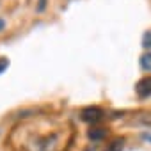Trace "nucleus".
<instances>
[{"instance_id":"f257e3e1","label":"nucleus","mask_w":151,"mask_h":151,"mask_svg":"<svg viewBox=\"0 0 151 151\" xmlns=\"http://www.w3.org/2000/svg\"><path fill=\"white\" fill-rule=\"evenodd\" d=\"M22 151H64L71 140V126L53 117H37L18 124L11 137Z\"/></svg>"},{"instance_id":"f03ea898","label":"nucleus","mask_w":151,"mask_h":151,"mask_svg":"<svg viewBox=\"0 0 151 151\" xmlns=\"http://www.w3.org/2000/svg\"><path fill=\"white\" fill-rule=\"evenodd\" d=\"M103 116H105V112L100 109V107H86V109H82V112H80V117H82V121H86V123H100L101 119H103Z\"/></svg>"},{"instance_id":"7ed1b4c3","label":"nucleus","mask_w":151,"mask_h":151,"mask_svg":"<svg viewBox=\"0 0 151 151\" xmlns=\"http://www.w3.org/2000/svg\"><path fill=\"white\" fill-rule=\"evenodd\" d=\"M135 93H137V96H139L140 100L151 96V75L140 78V80L135 84Z\"/></svg>"},{"instance_id":"20e7f679","label":"nucleus","mask_w":151,"mask_h":151,"mask_svg":"<svg viewBox=\"0 0 151 151\" xmlns=\"http://www.w3.org/2000/svg\"><path fill=\"white\" fill-rule=\"evenodd\" d=\"M124 137H116V139H112L109 144H107V147H105V151H123L124 149Z\"/></svg>"},{"instance_id":"39448f33","label":"nucleus","mask_w":151,"mask_h":151,"mask_svg":"<svg viewBox=\"0 0 151 151\" xmlns=\"http://www.w3.org/2000/svg\"><path fill=\"white\" fill-rule=\"evenodd\" d=\"M107 133H109L107 128H93V130H89V139H93V140H101V139L107 137Z\"/></svg>"},{"instance_id":"423d86ee","label":"nucleus","mask_w":151,"mask_h":151,"mask_svg":"<svg viewBox=\"0 0 151 151\" xmlns=\"http://www.w3.org/2000/svg\"><path fill=\"white\" fill-rule=\"evenodd\" d=\"M139 62H140V68H142L144 71H149V73H151V52L142 53Z\"/></svg>"},{"instance_id":"0eeeda50","label":"nucleus","mask_w":151,"mask_h":151,"mask_svg":"<svg viewBox=\"0 0 151 151\" xmlns=\"http://www.w3.org/2000/svg\"><path fill=\"white\" fill-rule=\"evenodd\" d=\"M135 123H140V124L151 126V112H139L137 117H135Z\"/></svg>"},{"instance_id":"6e6552de","label":"nucleus","mask_w":151,"mask_h":151,"mask_svg":"<svg viewBox=\"0 0 151 151\" xmlns=\"http://www.w3.org/2000/svg\"><path fill=\"white\" fill-rule=\"evenodd\" d=\"M142 46H144L146 50L151 48V30H147V32L142 36Z\"/></svg>"},{"instance_id":"1a4fd4ad","label":"nucleus","mask_w":151,"mask_h":151,"mask_svg":"<svg viewBox=\"0 0 151 151\" xmlns=\"http://www.w3.org/2000/svg\"><path fill=\"white\" fill-rule=\"evenodd\" d=\"M9 68V59L7 57H0V75Z\"/></svg>"},{"instance_id":"9d476101","label":"nucleus","mask_w":151,"mask_h":151,"mask_svg":"<svg viewBox=\"0 0 151 151\" xmlns=\"http://www.w3.org/2000/svg\"><path fill=\"white\" fill-rule=\"evenodd\" d=\"M4 29H6V22H4V20H2V18H0V32H2V30H4Z\"/></svg>"}]
</instances>
